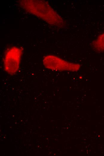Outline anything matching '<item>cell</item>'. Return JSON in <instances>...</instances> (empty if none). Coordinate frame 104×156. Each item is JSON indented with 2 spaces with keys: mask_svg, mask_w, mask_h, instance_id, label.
I'll return each mask as SVG.
<instances>
[{
  "mask_svg": "<svg viewBox=\"0 0 104 156\" xmlns=\"http://www.w3.org/2000/svg\"><path fill=\"white\" fill-rule=\"evenodd\" d=\"M43 63L46 68L57 71H77L81 68V65L79 63L68 62L52 55L45 56Z\"/></svg>",
  "mask_w": 104,
  "mask_h": 156,
  "instance_id": "2",
  "label": "cell"
},
{
  "mask_svg": "<svg viewBox=\"0 0 104 156\" xmlns=\"http://www.w3.org/2000/svg\"><path fill=\"white\" fill-rule=\"evenodd\" d=\"M23 49L19 47H12L6 52L3 59L4 68L8 74L13 75L19 70Z\"/></svg>",
  "mask_w": 104,
  "mask_h": 156,
  "instance_id": "3",
  "label": "cell"
},
{
  "mask_svg": "<svg viewBox=\"0 0 104 156\" xmlns=\"http://www.w3.org/2000/svg\"><path fill=\"white\" fill-rule=\"evenodd\" d=\"M19 3L27 12L35 16L51 26L62 28L65 25L62 18L46 1L22 0L19 1Z\"/></svg>",
  "mask_w": 104,
  "mask_h": 156,
  "instance_id": "1",
  "label": "cell"
},
{
  "mask_svg": "<svg viewBox=\"0 0 104 156\" xmlns=\"http://www.w3.org/2000/svg\"><path fill=\"white\" fill-rule=\"evenodd\" d=\"M91 46L97 52L104 51V32L100 35L91 42Z\"/></svg>",
  "mask_w": 104,
  "mask_h": 156,
  "instance_id": "4",
  "label": "cell"
}]
</instances>
